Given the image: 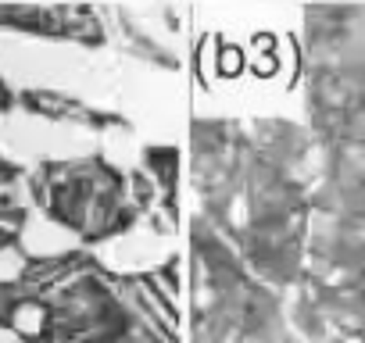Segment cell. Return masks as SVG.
<instances>
[{
  "mask_svg": "<svg viewBox=\"0 0 365 343\" xmlns=\"http://www.w3.org/2000/svg\"><path fill=\"white\" fill-rule=\"evenodd\" d=\"M40 304L36 343H179L175 272L111 275L90 254L72 250L22 275Z\"/></svg>",
  "mask_w": 365,
  "mask_h": 343,
  "instance_id": "1",
  "label": "cell"
},
{
  "mask_svg": "<svg viewBox=\"0 0 365 343\" xmlns=\"http://www.w3.org/2000/svg\"><path fill=\"white\" fill-rule=\"evenodd\" d=\"M33 190L54 222L86 240H104L133 226L129 186L122 172L101 157L47 164L33 176Z\"/></svg>",
  "mask_w": 365,
  "mask_h": 343,
  "instance_id": "2",
  "label": "cell"
}]
</instances>
